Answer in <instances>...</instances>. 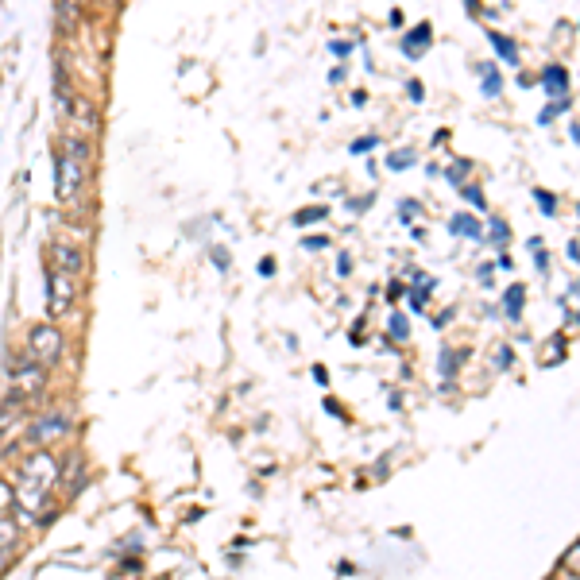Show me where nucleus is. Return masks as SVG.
<instances>
[{
	"instance_id": "1",
	"label": "nucleus",
	"mask_w": 580,
	"mask_h": 580,
	"mask_svg": "<svg viewBox=\"0 0 580 580\" xmlns=\"http://www.w3.org/2000/svg\"><path fill=\"white\" fill-rule=\"evenodd\" d=\"M62 468L47 449H35L24 457L16 472V507L24 522H51V495L58 488Z\"/></svg>"
},
{
	"instance_id": "2",
	"label": "nucleus",
	"mask_w": 580,
	"mask_h": 580,
	"mask_svg": "<svg viewBox=\"0 0 580 580\" xmlns=\"http://www.w3.org/2000/svg\"><path fill=\"white\" fill-rule=\"evenodd\" d=\"M89 178V140L78 136H62L55 159V194L62 205H74L82 198Z\"/></svg>"
},
{
	"instance_id": "3",
	"label": "nucleus",
	"mask_w": 580,
	"mask_h": 580,
	"mask_svg": "<svg viewBox=\"0 0 580 580\" xmlns=\"http://www.w3.org/2000/svg\"><path fill=\"white\" fill-rule=\"evenodd\" d=\"M66 352V341L55 325H35L28 333V360H35L39 368H55Z\"/></svg>"
},
{
	"instance_id": "4",
	"label": "nucleus",
	"mask_w": 580,
	"mask_h": 580,
	"mask_svg": "<svg viewBox=\"0 0 580 580\" xmlns=\"http://www.w3.org/2000/svg\"><path fill=\"white\" fill-rule=\"evenodd\" d=\"M43 387H47V368H39L35 360H20L12 368V376H8V395L12 399H24V403H31Z\"/></svg>"
},
{
	"instance_id": "5",
	"label": "nucleus",
	"mask_w": 580,
	"mask_h": 580,
	"mask_svg": "<svg viewBox=\"0 0 580 580\" xmlns=\"http://www.w3.org/2000/svg\"><path fill=\"white\" fill-rule=\"evenodd\" d=\"M74 298H78V283L51 267V275H47V318H66L74 310Z\"/></svg>"
},
{
	"instance_id": "6",
	"label": "nucleus",
	"mask_w": 580,
	"mask_h": 580,
	"mask_svg": "<svg viewBox=\"0 0 580 580\" xmlns=\"http://www.w3.org/2000/svg\"><path fill=\"white\" fill-rule=\"evenodd\" d=\"M70 434V418L62 414V410H47V414H39V418H31L28 426V437H24V445H35V449H47L51 441Z\"/></svg>"
},
{
	"instance_id": "7",
	"label": "nucleus",
	"mask_w": 580,
	"mask_h": 580,
	"mask_svg": "<svg viewBox=\"0 0 580 580\" xmlns=\"http://www.w3.org/2000/svg\"><path fill=\"white\" fill-rule=\"evenodd\" d=\"M66 124L74 128L70 136H78V140H86V136H97V128H101V116H97V105L82 97V93H74L70 97V105H66Z\"/></svg>"
},
{
	"instance_id": "8",
	"label": "nucleus",
	"mask_w": 580,
	"mask_h": 580,
	"mask_svg": "<svg viewBox=\"0 0 580 580\" xmlns=\"http://www.w3.org/2000/svg\"><path fill=\"white\" fill-rule=\"evenodd\" d=\"M51 263H55V271L70 275V279L86 271V256H82L74 244H55V248H51Z\"/></svg>"
},
{
	"instance_id": "9",
	"label": "nucleus",
	"mask_w": 580,
	"mask_h": 580,
	"mask_svg": "<svg viewBox=\"0 0 580 580\" xmlns=\"http://www.w3.org/2000/svg\"><path fill=\"white\" fill-rule=\"evenodd\" d=\"M16 542H20V526H16L12 519H0V565L12 557Z\"/></svg>"
},
{
	"instance_id": "10",
	"label": "nucleus",
	"mask_w": 580,
	"mask_h": 580,
	"mask_svg": "<svg viewBox=\"0 0 580 580\" xmlns=\"http://www.w3.org/2000/svg\"><path fill=\"white\" fill-rule=\"evenodd\" d=\"M522 302H526V290H522V283H515V287H507V294H503V310H507V318H522Z\"/></svg>"
},
{
	"instance_id": "11",
	"label": "nucleus",
	"mask_w": 580,
	"mask_h": 580,
	"mask_svg": "<svg viewBox=\"0 0 580 580\" xmlns=\"http://www.w3.org/2000/svg\"><path fill=\"white\" fill-rule=\"evenodd\" d=\"M542 82H546L550 93H565V86H569V74H565V66H546Z\"/></svg>"
},
{
	"instance_id": "12",
	"label": "nucleus",
	"mask_w": 580,
	"mask_h": 580,
	"mask_svg": "<svg viewBox=\"0 0 580 580\" xmlns=\"http://www.w3.org/2000/svg\"><path fill=\"white\" fill-rule=\"evenodd\" d=\"M426 43H430V28H426V24H418V28L406 35L403 51H406V55H418V51H422Z\"/></svg>"
},
{
	"instance_id": "13",
	"label": "nucleus",
	"mask_w": 580,
	"mask_h": 580,
	"mask_svg": "<svg viewBox=\"0 0 580 580\" xmlns=\"http://www.w3.org/2000/svg\"><path fill=\"white\" fill-rule=\"evenodd\" d=\"M488 39H492L495 55L503 58V62H515V58H519V51H515V43H511V39H507V35H499V31H492V35H488Z\"/></svg>"
},
{
	"instance_id": "14",
	"label": "nucleus",
	"mask_w": 580,
	"mask_h": 580,
	"mask_svg": "<svg viewBox=\"0 0 580 580\" xmlns=\"http://www.w3.org/2000/svg\"><path fill=\"white\" fill-rule=\"evenodd\" d=\"M453 232H464V236L480 240V225H476V217H472V213H461V217H453Z\"/></svg>"
},
{
	"instance_id": "15",
	"label": "nucleus",
	"mask_w": 580,
	"mask_h": 580,
	"mask_svg": "<svg viewBox=\"0 0 580 580\" xmlns=\"http://www.w3.org/2000/svg\"><path fill=\"white\" fill-rule=\"evenodd\" d=\"M441 376L445 379L457 376V352L453 348H441Z\"/></svg>"
},
{
	"instance_id": "16",
	"label": "nucleus",
	"mask_w": 580,
	"mask_h": 580,
	"mask_svg": "<svg viewBox=\"0 0 580 580\" xmlns=\"http://www.w3.org/2000/svg\"><path fill=\"white\" fill-rule=\"evenodd\" d=\"M387 163H391L395 171H403V167H410V163H414V151H395V155H391Z\"/></svg>"
},
{
	"instance_id": "17",
	"label": "nucleus",
	"mask_w": 580,
	"mask_h": 580,
	"mask_svg": "<svg viewBox=\"0 0 580 580\" xmlns=\"http://www.w3.org/2000/svg\"><path fill=\"white\" fill-rule=\"evenodd\" d=\"M565 573H573V577L580 580V546H573L569 557H565Z\"/></svg>"
},
{
	"instance_id": "18",
	"label": "nucleus",
	"mask_w": 580,
	"mask_h": 580,
	"mask_svg": "<svg viewBox=\"0 0 580 580\" xmlns=\"http://www.w3.org/2000/svg\"><path fill=\"white\" fill-rule=\"evenodd\" d=\"M534 198H538V205H542V213H546V217H553V213H557V202H553L546 190H534Z\"/></svg>"
},
{
	"instance_id": "19",
	"label": "nucleus",
	"mask_w": 580,
	"mask_h": 580,
	"mask_svg": "<svg viewBox=\"0 0 580 580\" xmlns=\"http://www.w3.org/2000/svg\"><path fill=\"white\" fill-rule=\"evenodd\" d=\"M484 93H488V97H499V93H503V82H499V74H484Z\"/></svg>"
},
{
	"instance_id": "20",
	"label": "nucleus",
	"mask_w": 580,
	"mask_h": 580,
	"mask_svg": "<svg viewBox=\"0 0 580 580\" xmlns=\"http://www.w3.org/2000/svg\"><path fill=\"white\" fill-rule=\"evenodd\" d=\"M314 217H325V209H306V213H298V217H294V225H310Z\"/></svg>"
},
{
	"instance_id": "21",
	"label": "nucleus",
	"mask_w": 580,
	"mask_h": 580,
	"mask_svg": "<svg viewBox=\"0 0 580 580\" xmlns=\"http://www.w3.org/2000/svg\"><path fill=\"white\" fill-rule=\"evenodd\" d=\"M461 194H468V202L472 205H484V198H480V190H476V186H461Z\"/></svg>"
},
{
	"instance_id": "22",
	"label": "nucleus",
	"mask_w": 580,
	"mask_h": 580,
	"mask_svg": "<svg viewBox=\"0 0 580 580\" xmlns=\"http://www.w3.org/2000/svg\"><path fill=\"white\" fill-rule=\"evenodd\" d=\"M391 333H395V337H403V341H406V321H403V318H391Z\"/></svg>"
},
{
	"instance_id": "23",
	"label": "nucleus",
	"mask_w": 580,
	"mask_h": 580,
	"mask_svg": "<svg viewBox=\"0 0 580 580\" xmlns=\"http://www.w3.org/2000/svg\"><path fill=\"white\" fill-rule=\"evenodd\" d=\"M492 236L499 244H507V225H492Z\"/></svg>"
},
{
	"instance_id": "24",
	"label": "nucleus",
	"mask_w": 580,
	"mask_h": 580,
	"mask_svg": "<svg viewBox=\"0 0 580 580\" xmlns=\"http://www.w3.org/2000/svg\"><path fill=\"white\" fill-rule=\"evenodd\" d=\"M410 101H422V82H410Z\"/></svg>"
},
{
	"instance_id": "25",
	"label": "nucleus",
	"mask_w": 580,
	"mask_h": 580,
	"mask_svg": "<svg viewBox=\"0 0 580 580\" xmlns=\"http://www.w3.org/2000/svg\"><path fill=\"white\" fill-rule=\"evenodd\" d=\"M368 147H376V136H372V140H356V144H352V151H368Z\"/></svg>"
}]
</instances>
